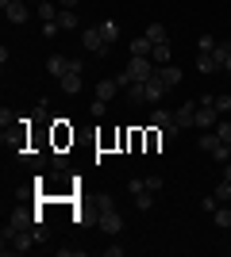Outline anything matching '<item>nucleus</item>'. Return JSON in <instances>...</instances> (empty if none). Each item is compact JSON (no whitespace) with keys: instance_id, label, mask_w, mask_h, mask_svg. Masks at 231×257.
Segmentation results:
<instances>
[{"instance_id":"f257e3e1","label":"nucleus","mask_w":231,"mask_h":257,"mask_svg":"<svg viewBox=\"0 0 231 257\" xmlns=\"http://www.w3.org/2000/svg\"><path fill=\"white\" fill-rule=\"evenodd\" d=\"M216 123H220V111L208 104H197V115H193V127L197 131H216Z\"/></svg>"},{"instance_id":"f03ea898","label":"nucleus","mask_w":231,"mask_h":257,"mask_svg":"<svg viewBox=\"0 0 231 257\" xmlns=\"http://www.w3.org/2000/svg\"><path fill=\"white\" fill-rule=\"evenodd\" d=\"M81 46L85 50H93V54H108V43H104V35H100V27H89V31H81Z\"/></svg>"},{"instance_id":"7ed1b4c3","label":"nucleus","mask_w":231,"mask_h":257,"mask_svg":"<svg viewBox=\"0 0 231 257\" xmlns=\"http://www.w3.org/2000/svg\"><path fill=\"white\" fill-rule=\"evenodd\" d=\"M154 69H158V65H154L150 58H135V54H131V65H127L131 81H150V77H154Z\"/></svg>"},{"instance_id":"20e7f679","label":"nucleus","mask_w":231,"mask_h":257,"mask_svg":"<svg viewBox=\"0 0 231 257\" xmlns=\"http://www.w3.org/2000/svg\"><path fill=\"white\" fill-rule=\"evenodd\" d=\"M97 219H100V230H104V234H120V230H123V219L116 215V207H108V211H100Z\"/></svg>"},{"instance_id":"39448f33","label":"nucleus","mask_w":231,"mask_h":257,"mask_svg":"<svg viewBox=\"0 0 231 257\" xmlns=\"http://www.w3.org/2000/svg\"><path fill=\"white\" fill-rule=\"evenodd\" d=\"M143 92H146V104H162V96L170 92V88H166L162 81H158V73H154L150 81H143Z\"/></svg>"},{"instance_id":"423d86ee","label":"nucleus","mask_w":231,"mask_h":257,"mask_svg":"<svg viewBox=\"0 0 231 257\" xmlns=\"http://www.w3.org/2000/svg\"><path fill=\"white\" fill-rule=\"evenodd\" d=\"M69 62H73V58H66V54H50V58H46V73L50 77H66Z\"/></svg>"},{"instance_id":"0eeeda50","label":"nucleus","mask_w":231,"mask_h":257,"mask_svg":"<svg viewBox=\"0 0 231 257\" xmlns=\"http://www.w3.org/2000/svg\"><path fill=\"white\" fill-rule=\"evenodd\" d=\"M154 73H158V81H162L166 88H177V85H181V69H177V65H158Z\"/></svg>"},{"instance_id":"6e6552de","label":"nucleus","mask_w":231,"mask_h":257,"mask_svg":"<svg viewBox=\"0 0 231 257\" xmlns=\"http://www.w3.org/2000/svg\"><path fill=\"white\" fill-rule=\"evenodd\" d=\"M170 58H174V50H170V39L150 46V62H154V65H170Z\"/></svg>"},{"instance_id":"1a4fd4ad","label":"nucleus","mask_w":231,"mask_h":257,"mask_svg":"<svg viewBox=\"0 0 231 257\" xmlns=\"http://www.w3.org/2000/svg\"><path fill=\"white\" fill-rule=\"evenodd\" d=\"M197 69H200V73H220L223 65L216 62V54H204V50H197Z\"/></svg>"},{"instance_id":"9d476101","label":"nucleus","mask_w":231,"mask_h":257,"mask_svg":"<svg viewBox=\"0 0 231 257\" xmlns=\"http://www.w3.org/2000/svg\"><path fill=\"white\" fill-rule=\"evenodd\" d=\"M200 104L216 107L220 115H227V111H231V96H212V92H204V96H200Z\"/></svg>"},{"instance_id":"9b49d317","label":"nucleus","mask_w":231,"mask_h":257,"mask_svg":"<svg viewBox=\"0 0 231 257\" xmlns=\"http://www.w3.org/2000/svg\"><path fill=\"white\" fill-rule=\"evenodd\" d=\"M4 16H8V23H23V20H27V4L12 0V4H4Z\"/></svg>"},{"instance_id":"f8f14e48","label":"nucleus","mask_w":231,"mask_h":257,"mask_svg":"<svg viewBox=\"0 0 231 257\" xmlns=\"http://www.w3.org/2000/svg\"><path fill=\"white\" fill-rule=\"evenodd\" d=\"M220 146H223V139L216 135V131H204V135H200V150L204 154H216Z\"/></svg>"},{"instance_id":"ddd939ff","label":"nucleus","mask_w":231,"mask_h":257,"mask_svg":"<svg viewBox=\"0 0 231 257\" xmlns=\"http://www.w3.org/2000/svg\"><path fill=\"white\" fill-rule=\"evenodd\" d=\"M212 223L220 226V230H231V204H220L212 211Z\"/></svg>"},{"instance_id":"4468645a","label":"nucleus","mask_w":231,"mask_h":257,"mask_svg":"<svg viewBox=\"0 0 231 257\" xmlns=\"http://www.w3.org/2000/svg\"><path fill=\"white\" fill-rule=\"evenodd\" d=\"M58 85H62V92H66V96H73V92H81V73H66V77H58Z\"/></svg>"},{"instance_id":"2eb2a0df","label":"nucleus","mask_w":231,"mask_h":257,"mask_svg":"<svg viewBox=\"0 0 231 257\" xmlns=\"http://www.w3.org/2000/svg\"><path fill=\"white\" fill-rule=\"evenodd\" d=\"M58 27H62V31H77V12L62 8V12H58Z\"/></svg>"},{"instance_id":"dca6fc26","label":"nucleus","mask_w":231,"mask_h":257,"mask_svg":"<svg viewBox=\"0 0 231 257\" xmlns=\"http://www.w3.org/2000/svg\"><path fill=\"white\" fill-rule=\"evenodd\" d=\"M150 39H146V35H139V39H131V54L135 58H150Z\"/></svg>"},{"instance_id":"f3484780","label":"nucleus","mask_w":231,"mask_h":257,"mask_svg":"<svg viewBox=\"0 0 231 257\" xmlns=\"http://www.w3.org/2000/svg\"><path fill=\"white\" fill-rule=\"evenodd\" d=\"M150 123H154V127H158V131H162V127H170V123H174V111H166V107H154Z\"/></svg>"},{"instance_id":"a211bd4d","label":"nucleus","mask_w":231,"mask_h":257,"mask_svg":"<svg viewBox=\"0 0 231 257\" xmlns=\"http://www.w3.org/2000/svg\"><path fill=\"white\" fill-rule=\"evenodd\" d=\"M116 92H120V85H116V77H112V81H100V85H97V96H100V100H112Z\"/></svg>"},{"instance_id":"6ab92c4d","label":"nucleus","mask_w":231,"mask_h":257,"mask_svg":"<svg viewBox=\"0 0 231 257\" xmlns=\"http://www.w3.org/2000/svg\"><path fill=\"white\" fill-rule=\"evenodd\" d=\"M97 27H100V35H104V43H108V46L116 43V39H120V27H116L112 20H108V23H97Z\"/></svg>"},{"instance_id":"aec40b11","label":"nucleus","mask_w":231,"mask_h":257,"mask_svg":"<svg viewBox=\"0 0 231 257\" xmlns=\"http://www.w3.org/2000/svg\"><path fill=\"white\" fill-rule=\"evenodd\" d=\"M154 196H158V192H150V188L139 192V196H135V207H139V211H150V207H154Z\"/></svg>"},{"instance_id":"412c9836","label":"nucleus","mask_w":231,"mask_h":257,"mask_svg":"<svg viewBox=\"0 0 231 257\" xmlns=\"http://www.w3.org/2000/svg\"><path fill=\"white\" fill-rule=\"evenodd\" d=\"M146 39H150V43H166V27H162V23H150V27H146Z\"/></svg>"},{"instance_id":"4be33fe9","label":"nucleus","mask_w":231,"mask_h":257,"mask_svg":"<svg viewBox=\"0 0 231 257\" xmlns=\"http://www.w3.org/2000/svg\"><path fill=\"white\" fill-rule=\"evenodd\" d=\"M212 54H216V62H227V58H231V39H223V43H216V50H212Z\"/></svg>"},{"instance_id":"5701e85b","label":"nucleus","mask_w":231,"mask_h":257,"mask_svg":"<svg viewBox=\"0 0 231 257\" xmlns=\"http://www.w3.org/2000/svg\"><path fill=\"white\" fill-rule=\"evenodd\" d=\"M216 200H220V204H231V181L216 184Z\"/></svg>"},{"instance_id":"b1692460","label":"nucleus","mask_w":231,"mask_h":257,"mask_svg":"<svg viewBox=\"0 0 231 257\" xmlns=\"http://www.w3.org/2000/svg\"><path fill=\"white\" fill-rule=\"evenodd\" d=\"M216 43H220V39H216V35H200V50H204V54H212V50H216Z\"/></svg>"},{"instance_id":"393cba45","label":"nucleus","mask_w":231,"mask_h":257,"mask_svg":"<svg viewBox=\"0 0 231 257\" xmlns=\"http://www.w3.org/2000/svg\"><path fill=\"white\" fill-rule=\"evenodd\" d=\"M216 135H220L223 142H231V123H227L223 115H220V123H216Z\"/></svg>"},{"instance_id":"a878e982","label":"nucleus","mask_w":231,"mask_h":257,"mask_svg":"<svg viewBox=\"0 0 231 257\" xmlns=\"http://www.w3.org/2000/svg\"><path fill=\"white\" fill-rule=\"evenodd\" d=\"M177 135H181V127H177V123H170V127H162V142H174Z\"/></svg>"},{"instance_id":"bb28decb","label":"nucleus","mask_w":231,"mask_h":257,"mask_svg":"<svg viewBox=\"0 0 231 257\" xmlns=\"http://www.w3.org/2000/svg\"><path fill=\"white\" fill-rule=\"evenodd\" d=\"M58 31H62V27H58V20H46V23H43V35H46V39H54Z\"/></svg>"},{"instance_id":"cd10ccee","label":"nucleus","mask_w":231,"mask_h":257,"mask_svg":"<svg viewBox=\"0 0 231 257\" xmlns=\"http://www.w3.org/2000/svg\"><path fill=\"white\" fill-rule=\"evenodd\" d=\"M104 107H108V100H100V96H97V100H93V115L100 119V115H104Z\"/></svg>"},{"instance_id":"c85d7f7f","label":"nucleus","mask_w":231,"mask_h":257,"mask_svg":"<svg viewBox=\"0 0 231 257\" xmlns=\"http://www.w3.org/2000/svg\"><path fill=\"white\" fill-rule=\"evenodd\" d=\"M127 192H131V196H139V192H146V181H131V184H127Z\"/></svg>"},{"instance_id":"c756f323","label":"nucleus","mask_w":231,"mask_h":257,"mask_svg":"<svg viewBox=\"0 0 231 257\" xmlns=\"http://www.w3.org/2000/svg\"><path fill=\"white\" fill-rule=\"evenodd\" d=\"M146 188H150V192H162V177H146Z\"/></svg>"},{"instance_id":"7c9ffc66","label":"nucleus","mask_w":231,"mask_h":257,"mask_svg":"<svg viewBox=\"0 0 231 257\" xmlns=\"http://www.w3.org/2000/svg\"><path fill=\"white\" fill-rule=\"evenodd\" d=\"M216 207H220V200H216V192H212V196H204V211H216Z\"/></svg>"},{"instance_id":"2f4dec72","label":"nucleus","mask_w":231,"mask_h":257,"mask_svg":"<svg viewBox=\"0 0 231 257\" xmlns=\"http://www.w3.org/2000/svg\"><path fill=\"white\" fill-rule=\"evenodd\" d=\"M116 85H120V88H131V73H127V69H123V73L116 77Z\"/></svg>"},{"instance_id":"473e14b6","label":"nucleus","mask_w":231,"mask_h":257,"mask_svg":"<svg viewBox=\"0 0 231 257\" xmlns=\"http://www.w3.org/2000/svg\"><path fill=\"white\" fill-rule=\"evenodd\" d=\"M223 181H231V161H223Z\"/></svg>"},{"instance_id":"72a5a7b5","label":"nucleus","mask_w":231,"mask_h":257,"mask_svg":"<svg viewBox=\"0 0 231 257\" xmlns=\"http://www.w3.org/2000/svg\"><path fill=\"white\" fill-rule=\"evenodd\" d=\"M223 69H227V73H231V58H227V62H223Z\"/></svg>"}]
</instances>
